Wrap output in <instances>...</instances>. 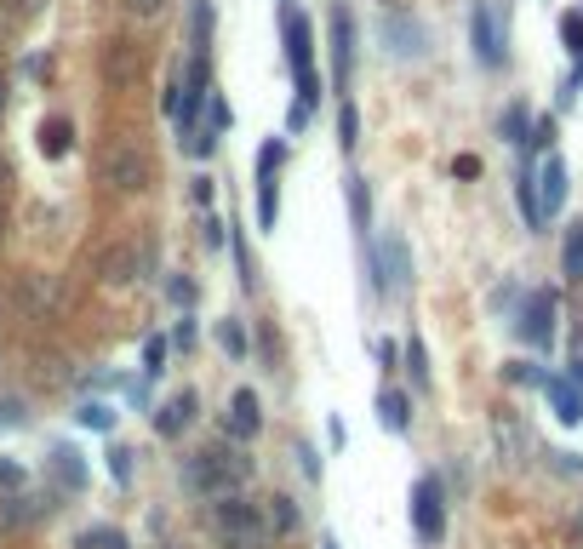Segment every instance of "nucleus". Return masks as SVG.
<instances>
[{"label": "nucleus", "mask_w": 583, "mask_h": 549, "mask_svg": "<svg viewBox=\"0 0 583 549\" xmlns=\"http://www.w3.org/2000/svg\"><path fill=\"white\" fill-rule=\"evenodd\" d=\"M246 475H252V463L241 458V447H206L183 463V487L194 498H234Z\"/></svg>", "instance_id": "obj_1"}, {"label": "nucleus", "mask_w": 583, "mask_h": 549, "mask_svg": "<svg viewBox=\"0 0 583 549\" xmlns=\"http://www.w3.org/2000/svg\"><path fill=\"white\" fill-rule=\"evenodd\" d=\"M212 526H218V538L229 549H264V515H257V503L246 498H218V510H212Z\"/></svg>", "instance_id": "obj_2"}, {"label": "nucleus", "mask_w": 583, "mask_h": 549, "mask_svg": "<svg viewBox=\"0 0 583 549\" xmlns=\"http://www.w3.org/2000/svg\"><path fill=\"white\" fill-rule=\"evenodd\" d=\"M469 35H474V57H481L486 69H498V63L509 57V12H504V6H492V0H474Z\"/></svg>", "instance_id": "obj_3"}, {"label": "nucleus", "mask_w": 583, "mask_h": 549, "mask_svg": "<svg viewBox=\"0 0 583 549\" xmlns=\"http://www.w3.org/2000/svg\"><path fill=\"white\" fill-rule=\"evenodd\" d=\"M286 63L297 75V109H309V103L320 98L315 92V40H309V17H286Z\"/></svg>", "instance_id": "obj_4"}, {"label": "nucleus", "mask_w": 583, "mask_h": 549, "mask_svg": "<svg viewBox=\"0 0 583 549\" xmlns=\"http://www.w3.org/2000/svg\"><path fill=\"white\" fill-rule=\"evenodd\" d=\"M378 40H383V52L395 63H423L429 57V29L418 24V17H406V12H389L378 24Z\"/></svg>", "instance_id": "obj_5"}, {"label": "nucleus", "mask_w": 583, "mask_h": 549, "mask_svg": "<svg viewBox=\"0 0 583 549\" xmlns=\"http://www.w3.org/2000/svg\"><path fill=\"white\" fill-rule=\"evenodd\" d=\"M280 161H286V143H280V138L257 150V229H275V218H280V195H275Z\"/></svg>", "instance_id": "obj_6"}, {"label": "nucleus", "mask_w": 583, "mask_h": 549, "mask_svg": "<svg viewBox=\"0 0 583 549\" xmlns=\"http://www.w3.org/2000/svg\"><path fill=\"white\" fill-rule=\"evenodd\" d=\"M103 178H109L120 195H132V189H149V161L138 143H115L109 155H103Z\"/></svg>", "instance_id": "obj_7"}, {"label": "nucleus", "mask_w": 583, "mask_h": 549, "mask_svg": "<svg viewBox=\"0 0 583 549\" xmlns=\"http://www.w3.org/2000/svg\"><path fill=\"white\" fill-rule=\"evenodd\" d=\"M412 526H418V538L423 544H441V533H446V503H441V481H418L412 487Z\"/></svg>", "instance_id": "obj_8"}, {"label": "nucleus", "mask_w": 583, "mask_h": 549, "mask_svg": "<svg viewBox=\"0 0 583 549\" xmlns=\"http://www.w3.org/2000/svg\"><path fill=\"white\" fill-rule=\"evenodd\" d=\"M537 212H544V223L560 212V206H567V161H560V155H549L544 166H537Z\"/></svg>", "instance_id": "obj_9"}, {"label": "nucleus", "mask_w": 583, "mask_h": 549, "mask_svg": "<svg viewBox=\"0 0 583 549\" xmlns=\"http://www.w3.org/2000/svg\"><path fill=\"white\" fill-rule=\"evenodd\" d=\"M521 337L532 349H549V337H555V292H532V298H526Z\"/></svg>", "instance_id": "obj_10"}, {"label": "nucleus", "mask_w": 583, "mask_h": 549, "mask_svg": "<svg viewBox=\"0 0 583 549\" xmlns=\"http://www.w3.org/2000/svg\"><path fill=\"white\" fill-rule=\"evenodd\" d=\"M349 69H355V17H349V6H332V75H338V87H349Z\"/></svg>", "instance_id": "obj_11"}, {"label": "nucleus", "mask_w": 583, "mask_h": 549, "mask_svg": "<svg viewBox=\"0 0 583 549\" xmlns=\"http://www.w3.org/2000/svg\"><path fill=\"white\" fill-rule=\"evenodd\" d=\"M544 389H549V400H555V418H560V424H583V389H578V384H567V378H544Z\"/></svg>", "instance_id": "obj_12"}, {"label": "nucleus", "mask_w": 583, "mask_h": 549, "mask_svg": "<svg viewBox=\"0 0 583 549\" xmlns=\"http://www.w3.org/2000/svg\"><path fill=\"white\" fill-rule=\"evenodd\" d=\"M229 435L234 440H252L257 435V395L252 389H234V400H229Z\"/></svg>", "instance_id": "obj_13"}, {"label": "nucleus", "mask_w": 583, "mask_h": 549, "mask_svg": "<svg viewBox=\"0 0 583 549\" xmlns=\"http://www.w3.org/2000/svg\"><path fill=\"white\" fill-rule=\"evenodd\" d=\"M257 515H264V533H275V538H286V533H297V503L292 498H264V510H257Z\"/></svg>", "instance_id": "obj_14"}, {"label": "nucleus", "mask_w": 583, "mask_h": 549, "mask_svg": "<svg viewBox=\"0 0 583 549\" xmlns=\"http://www.w3.org/2000/svg\"><path fill=\"white\" fill-rule=\"evenodd\" d=\"M189 424H194V395L183 389V395H172L166 407H161V418H155V430H161V435H183Z\"/></svg>", "instance_id": "obj_15"}, {"label": "nucleus", "mask_w": 583, "mask_h": 549, "mask_svg": "<svg viewBox=\"0 0 583 549\" xmlns=\"http://www.w3.org/2000/svg\"><path fill=\"white\" fill-rule=\"evenodd\" d=\"M378 412H383V430H389V435H406V424H412V400H406L401 389H383Z\"/></svg>", "instance_id": "obj_16"}, {"label": "nucleus", "mask_w": 583, "mask_h": 549, "mask_svg": "<svg viewBox=\"0 0 583 549\" xmlns=\"http://www.w3.org/2000/svg\"><path fill=\"white\" fill-rule=\"evenodd\" d=\"M132 269H138V246H115L109 258H103V281L126 286V281H132Z\"/></svg>", "instance_id": "obj_17"}, {"label": "nucleus", "mask_w": 583, "mask_h": 549, "mask_svg": "<svg viewBox=\"0 0 583 549\" xmlns=\"http://www.w3.org/2000/svg\"><path fill=\"white\" fill-rule=\"evenodd\" d=\"M560 269H567V281H583V223L567 229V246H560Z\"/></svg>", "instance_id": "obj_18"}, {"label": "nucleus", "mask_w": 583, "mask_h": 549, "mask_svg": "<svg viewBox=\"0 0 583 549\" xmlns=\"http://www.w3.org/2000/svg\"><path fill=\"white\" fill-rule=\"evenodd\" d=\"M40 155H69V120H47L40 126Z\"/></svg>", "instance_id": "obj_19"}, {"label": "nucleus", "mask_w": 583, "mask_h": 549, "mask_svg": "<svg viewBox=\"0 0 583 549\" xmlns=\"http://www.w3.org/2000/svg\"><path fill=\"white\" fill-rule=\"evenodd\" d=\"M75 418H80V430H98V435H109V430H115V407H103V400H86Z\"/></svg>", "instance_id": "obj_20"}, {"label": "nucleus", "mask_w": 583, "mask_h": 549, "mask_svg": "<svg viewBox=\"0 0 583 549\" xmlns=\"http://www.w3.org/2000/svg\"><path fill=\"white\" fill-rule=\"evenodd\" d=\"M515 201H521V212H526L532 229L544 223V212H537V178H532V172H521V183H515Z\"/></svg>", "instance_id": "obj_21"}, {"label": "nucleus", "mask_w": 583, "mask_h": 549, "mask_svg": "<svg viewBox=\"0 0 583 549\" xmlns=\"http://www.w3.org/2000/svg\"><path fill=\"white\" fill-rule=\"evenodd\" d=\"M526 132H532L526 103H509V109H504V138H509V143H526Z\"/></svg>", "instance_id": "obj_22"}, {"label": "nucleus", "mask_w": 583, "mask_h": 549, "mask_svg": "<svg viewBox=\"0 0 583 549\" xmlns=\"http://www.w3.org/2000/svg\"><path fill=\"white\" fill-rule=\"evenodd\" d=\"M52 470H57V481H63V487H80V481H86L80 458H75L69 447H57V452H52Z\"/></svg>", "instance_id": "obj_23"}, {"label": "nucleus", "mask_w": 583, "mask_h": 549, "mask_svg": "<svg viewBox=\"0 0 583 549\" xmlns=\"http://www.w3.org/2000/svg\"><path fill=\"white\" fill-rule=\"evenodd\" d=\"M349 212H355V229L366 241V218H372V201H366V178H349Z\"/></svg>", "instance_id": "obj_24"}, {"label": "nucleus", "mask_w": 583, "mask_h": 549, "mask_svg": "<svg viewBox=\"0 0 583 549\" xmlns=\"http://www.w3.org/2000/svg\"><path fill=\"white\" fill-rule=\"evenodd\" d=\"M161 372H166V344H161V337H149V349H143V384H155Z\"/></svg>", "instance_id": "obj_25"}, {"label": "nucleus", "mask_w": 583, "mask_h": 549, "mask_svg": "<svg viewBox=\"0 0 583 549\" xmlns=\"http://www.w3.org/2000/svg\"><path fill=\"white\" fill-rule=\"evenodd\" d=\"M406 367H412V384H418V389H429V355H423L418 337L406 344Z\"/></svg>", "instance_id": "obj_26"}, {"label": "nucleus", "mask_w": 583, "mask_h": 549, "mask_svg": "<svg viewBox=\"0 0 583 549\" xmlns=\"http://www.w3.org/2000/svg\"><path fill=\"white\" fill-rule=\"evenodd\" d=\"M218 344H224L229 355H246V326H241V321H218Z\"/></svg>", "instance_id": "obj_27"}, {"label": "nucleus", "mask_w": 583, "mask_h": 549, "mask_svg": "<svg viewBox=\"0 0 583 549\" xmlns=\"http://www.w3.org/2000/svg\"><path fill=\"white\" fill-rule=\"evenodd\" d=\"M80 549H126V538L115 533V526H92V533L80 538Z\"/></svg>", "instance_id": "obj_28"}, {"label": "nucleus", "mask_w": 583, "mask_h": 549, "mask_svg": "<svg viewBox=\"0 0 583 549\" xmlns=\"http://www.w3.org/2000/svg\"><path fill=\"white\" fill-rule=\"evenodd\" d=\"M338 132H343V150H355V143H360V120H355V103H343V109H338Z\"/></svg>", "instance_id": "obj_29"}, {"label": "nucleus", "mask_w": 583, "mask_h": 549, "mask_svg": "<svg viewBox=\"0 0 583 549\" xmlns=\"http://www.w3.org/2000/svg\"><path fill=\"white\" fill-rule=\"evenodd\" d=\"M109 475L120 481V487H132V452L126 447H109Z\"/></svg>", "instance_id": "obj_30"}, {"label": "nucleus", "mask_w": 583, "mask_h": 549, "mask_svg": "<svg viewBox=\"0 0 583 549\" xmlns=\"http://www.w3.org/2000/svg\"><path fill=\"white\" fill-rule=\"evenodd\" d=\"M120 6L132 12V17H143V24H149V17H161V12H166V0H120Z\"/></svg>", "instance_id": "obj_31"}, {"label": "nucleus", "mask_w": 583, "mask_h": 549, "mask_svg": "<svg viewBox=\"0 0 583 549\" xmlns=\"http://www.w3.org/2000/svg\"><path fill=\"white\" fill-rule=\"evenodd\" d=\"M0 487H24V470L12 458H0Z\"/></svg>", "instance_id": "obj_32"}, {"label": "nucleus", "mask_w": 583, "mask_h": 549, "mask_svg": "<svg viewBox=\"0 0 583 549\" xmlns=\"http://www.w3.org/2000/svg\"><path fill=\"white\" fill-rule=\"evenodd\" d=\"M172 298H178V304H194V281H172Z\"/></svg>", "instance_id": "obj_33"}, {"label": "nucleus", "mask_w": 583, "mask_h": 549, "mask_svg": "<svg viewBox=\"0 0 583 549\" xmlns=\"http://www.w3.org/2000/svg\"><path fill=\"white\" fill-rule=\"evenodd\" d=\"M172 337H178V349H189V344H194V321H178V332H172Z\"/></svg>", "instance_id": "obj_34"}, {"label": "nucleus", "mask_w": 583, "mask_h": 549, "mask_svg": "<svg viewBox=\"0 0 583 549\" xmlns=\"http://www.w3.org/2000/svg\"><path fill=\"white\" fill-rule=\"evenodd\" d=\"M29 12H35V0H12V17H17V24H24Z\"/></svg>", "instance_id": "obj_35"}, {"label": "nucleus", "mask_w": 583, "mask_h": 549, "mask_svg": "<svg viewBox=\"0 0 583 549\" xmlns=\"http://www.w3.org/2000/svg\"><path fill=\"white\" fill-rule=\"evenodd\" d=\"M567 384H578V389H583V355L572 361V378H567Z\"/></svg>", "instance_id": "obj_36"}, {"label": "nucleus", "mask_w": 583, "mask_h": 549, "mask_svg": "<svg viewBox=\"0 0 583 549\" xmlns=\"http://www.w3.org/2000/svg\"><path fill=\"white\" fill-rule=\"evenodd\" d=\"M320 549H338V538H327V544H320Z\"/></svg>", "instance_id": "obj_37"}]
</instances>
